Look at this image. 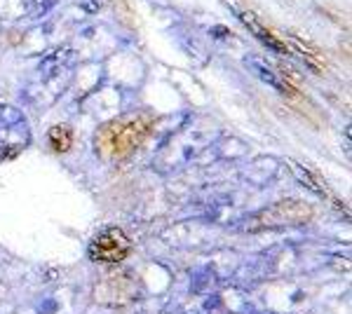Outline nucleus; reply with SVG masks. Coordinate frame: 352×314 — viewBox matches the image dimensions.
Instances as JSON below:
<instances>
[{"label":"nucleus","instance_id":"obj_4","mask_svg":"<svg viewBox=\"0 0 352 314\" xmlns=\"http://www.w3.org/2000/svg\"><path fill=\"white\" fill-rule=\"evenodd\" d=\"M240 16H242V21H244V24H247L249 28H252V31L256 33V36H258L261 40H263V43H268L270 47L280 49V52H289V47H287V45H282V40L277 38L272 31H268V28H265L263 24H261V21H258L256 16H254L252 12H240Z\"/></svg>","mask_w":352,"mask_h":314},{"label":"nucleus","instance_id":"obj_3","mask_svg":"<svg viewBox=\"0 0 352 314\" xmlns=\"http://www.w3.org/2000/svg\"><path fill=\"white\" fill-rule=\"evenodd\" d=\"M310 216H312V209L308 204L289 199V202H280V204H275V207H270L268 211H263V214L258 216L256 225L261 227L298 225V223L310 221Z\"/></svg>","mask_w":352,"mask_h":314},{"label":"nucleus","instance_id":"obj_5","mask_svg":"<svg viewBox=\"0 0 352 314\" xmlns=\"http://www.w3.org/2000/svg\"><path fill=\"white\" fill-rule=\"evenodd\" d=\"M47 139H50V146H52L56 153H66L68 148H71L73 134H71V129H68L66 124H56V127L50 129Z\"/></svg>","mask_w":352,"mask_h":314},{"label":"nucleus","instance_id":"obj_1","mask_svg":"<svg viewBox=\"0 0 352 314\" xmlns=\"http://www.w3.org/2000/svg\"><path fill=\"white\" fill-rule=\"evenodd\" d=\"M153 129L151 115L144 113H132L118 120H111L96 131V150L109 159H122L146 141V136Z\"/></svg>","mask_w":352,"mask_h":314},{"label":"nucleus","instance_id":"obj_2","mask_svg":"<svg viewBox=\"0 0 352 314\" xmlns=\"http://www.w3.org/2000/svg\"><path fill=\"white\" fill-rule=\"evenodd\" d=\"M129 251H132V242H129V237L124 235L122 230H118V227L101 232V235L89 244V256L101 262H120L127 258Z\"/></svg>","mask_w":352,"mask_h":314}]
</instances>
